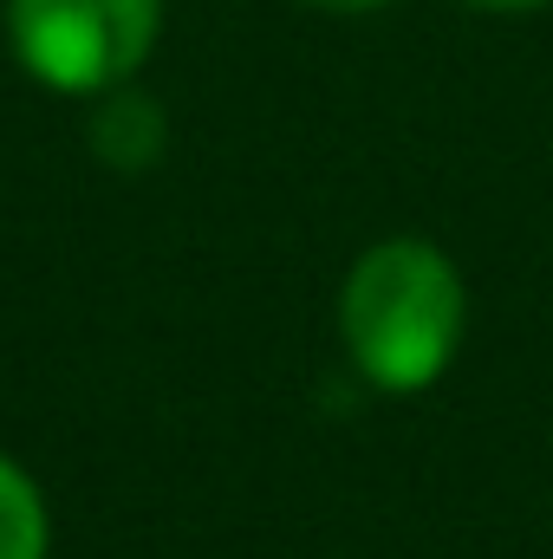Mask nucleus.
I'll return each mask as SVG.
<instances>
[{
  "mask_svg": "<svg viewBox=\"0 0 553 559\" xmlns=\"http://www.w3.org/2000/svg\"><path fill=\"white\" fill-rule=\"evenodd\" d=\"M352 365L378 391H423L462 338V280L430 241H378L339 293Z\"/></svg>",
  "mask_w": 553,
  "mask_h": 559,
  "instance_id": "1",
  "label": "nucleus"
},
{
  "mask_svg": "<svg viewBox=\"0 0 553 559\" xmlns=\"http://www.w3.org/2000/svg\"><path fill=\"white\" fill-rule=\"evenodd\" d=\"M0 559H46V508L39 488L0 455Z\"/></svg>",
  "mask_w": 553,
  "mask_h": 559,
  "instance_id": "4",
  "label": "nucleus"
},
{
  "mask_svg": "<svg viewBox=\"0 0 553 559\" xmlns=\"http://www.w3.org/2000/svg\"><path fill=\"white\" fill-rule=\"evenodd\" d=\"M313 7H332V13H372V7H385V0H313Z\"/></svg>",
  "mask_w": 553,
  "mask_h": 559,
  "instance_id": "6",
  "label": "nucleus"
},
{
  "mask_svg": "<svg viewBox=\"0 0 553 559\" xmlns=\"http://www.w3.org/2000/svg\"><path fill=\"white\" fill-rule=\"evenodd\" d=\"M92 143H98L105 163H118V169H143V163H156V150H163V111H156L150 98L118 92V98L98 111Z\"/></svg>",
  "mask_w": 553,
  "mask_h": 559,
  "instance_id": "3",
  "label": "nucleus"
},
{
  "mask_svg": "<svg viewBox=\"0 0 553 559\" xmlns=\"http://www.w3.org/2000/svg\"><path fill=\"white\" fill-rule=\"evenodd\" d=\"M469 7H482V13H534L548 0H469Z\"/></svg>",
  "mask_w": 553,
  "mask_h": 559,
  "instance_id": "5",
  "label": "nucleus"
},
{
  "mask_svg": "<svg viewBox=\"0 0 553 559\" xmlns=\"http://www.w3.org/2000/svg\"><path fill=\"white\" fill-rule=\"evenodd\" d=\"M163 0H13V52L52 92H111L143 66Z\"/></svg>",
  "mask_w": 553,
  "mask_h": 559,
  "instance_id": "2",
  "label": "nucleus"
}]
</instances>
